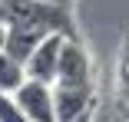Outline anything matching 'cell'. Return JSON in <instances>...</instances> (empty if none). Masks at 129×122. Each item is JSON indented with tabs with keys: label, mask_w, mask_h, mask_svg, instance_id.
<instances>
[{
	"label": "cell",
	"mask_w": 129,
	"mask_h": 122,
	"mask_svg": "<svg viewBox=\"0 0 129 122\" xmlns=\"http://www.w3.org/2000/svg\"><path fill=\"white\" fill-rule=\"evenodd\" d=\"M7 23H40L50 33L73 36V13L70 7L50 4V0H4Z\"/></svg>",
	"instance_id": "obj_1"
},
{
	"label": "cell",
	"mask_w": 129,
	"mask_h": 122,
	"mask_svg": "<svg viewBox=\"0 0 129 122\" xmlns=\"http://www.w3.org/2000/svg\"><path fill=\"white\" fill-rule=\"evenodd\" d=\"M17 102L23 106L30 122H56V102H53V86L40 79H23V86L13 92Z\"/></svg>",
	"instance_id": "obj_2"
},
{
	"label": "cell",
	"mask_w": 129,
	"mask_h": 122,
	"mask_svg": "<svg viewBox=\"0 0 129 122\" xmlns=\"http://www.w3.org/2000/svg\"><path fill=\"white\" fill-rule=\"evenodd\" d=\"M56 122H73L93 109V83H53Z\"/></svg>",
	"instance_id": "obj_3"
},
{
	"label": "cell",
	"mask_w": 129,
	"mask_h": 122,
	"mask_svg": "<svg viewBox=\"0 0 129 122\" xmlns=\"http://www.w3.org/2000/svg\"><path fill=\"white\" fill-rule=\"evenodd\" d=\"M63 40L66 33H50L37 50L33 56L23 63L27 66V79H40V83H56V69H60V53H63Z\"/></svg>",
	"instance_id": "obj_4"
},
{
	"label": "cell",
	"mask_w": 129,
	"mask_h": 122,
	"mask_svg": "<svg viewBox=\"0 0 129 122\" xmlns=\"http://www.w3.org/2000/svg\"><path fill=\"white\" fill-rule=\"evenodd\" d=\"M56 83H89V53H86V46L76 36H66L63 40Z\"/></svg>",
	"instance_id": "obj_5"
},
{
	"label": "cell",
	"mask_w": 129,
	"mask_h": 122,
	"mask_svg": "<svg viewBox=\"0 0 129 122\" xmlns=\"http://www.w3.org/2000/svg\"><path fill=\"white\" fill-rule=\"evenodd\" d=\"M46 36H50V30L40 27V23H10V33H7V46H4V50L13 59L27 63L33 56V50H37Z\"/></svg>",
	"instance_id": "obj_6"
},
{
	"label": "cell",
	"mask_w": 129,
	"mask_h": 122,
	"mask_svg": "<svg viewBox=\"0 0 129 122\" xmlns=\"http://www.w3.org/2000/svg\"><path fill=\"white\" fill-rule=\"evenodd\" d=\"M23 79H27V66H23L20 59H13L7 50H0V89L17 92L23 86Z\"/></svg>",
	"instance_id": "obj_7"
},
{
	"label": "cell",
	"mask_w": 129,
	"mask_h": 122,
	"mask_svg": "<svg viewBox=\"0 0 129 122\" xmlns=\"http://www.w3.org/2000/svg\"><path fill=\"white\" fill-rule=\"evenodd\" d=\"M116 99L129 106V33L119 43V56H116Z\"/></svg>",
	"instance_id": "obj_8"
},
{
	"label": "cell",
	"mask_w": 129,
	"mask_h": 122,
	"mask_svg": "<svg viewBox=\"0 0 129 122\" xmlns=\"http://www.w3.org/2000/svg\"><path fill=\"white\" fill-rule=\"evenodd\" d=\"M0 122H30L23 106L17 102V96L7 89H0Z\"/></svg>",
	"instance_id": "obj_9"
},
{
	"label": "cell",
	"mask_w": 129,
	"mask_h": 122,
	"mask_svg": "<svg viewBox=\"0 0 129 122\" xmlns=\"http://www.w3.org/2000/svg\"><path fill=\"white\" fill-rule=\"evenodd\" d=\"M7 33H10V23H7V20H0V50L7 46Z\"/></svg>",
	"instance_id": "obj_10"
},
{
	"label": "cell",
	"mask_w": 129,
	"mask_h": 122,
	"mask_svg": "<svg viewBox=\"0 0 129 122\" xmlns=\"http://www.w3.org/2000/svg\"><path fill=\"white\" fill-rule=\"evenodd\" d=\"M73 122H93V109H89V112H83L80 119H73Z\"/></svg>",
	"instance_id": "obj_11"
},
{
	"label": "cell",
	"mask_w": 129,
	"mask_h": 122,
	"mask_svg": "<svg viewBox=\"0 0 129 122\" xmlns=\"http://www.w3.org/2000/svg\"><path fill=\"white\" fill-rule=\"evenodd\" d=\"M50 4H60V7H70L73 0H50Z\"/></svg>",
	"instance_id": "obj_12"
},
{
	"label": "cell",
	"mask_w": 129,
	"mask_h": 122,
	"mask_svg": "<svg viewBox=\"0 0 129 122\" xmlns=\"http://www.w3.org/2000/svg\"><path fill=\"white\" fill-rule=\"evenodd\" d=\"M0 20H7V7H4V0H0Z\"/></svg>",
	"instance_id": "obj_13"
}]
</instances>
